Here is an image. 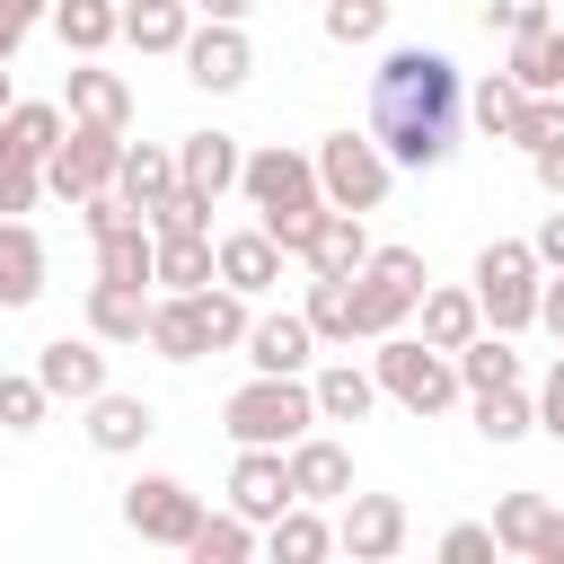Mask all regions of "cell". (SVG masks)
I'll return each mask as SVG.
<instances>
[{
	"label": "cell",
	"instance_id": "6da1fadb",
	"mask_svg": "<svg viewBox=\"0 0 564 564\" xmlns=\"http://www.w3.org/2000/svg\"><path fill=\"white\" fill-rule=\"evenodd\" d=\"M467 123V70L441 44H388L370 70V132L397 167H449Z\"/></svg>",
	"mask_w": 564,
	"mask_h": 564
},
{
	"label": "cell",
	"instance_id": "7a4b0ae2",
	"mask_svg": "<svg viewBox=\"0 0 564 564\" xmlns=\"http://www.w3.org/2000/svg\"><path fill=\"white\" fill-rule=\"evenodd\" d=\"M238 194H247V212L273 229V247H282V256H300V247L317 238V220H326L317 150H282V141L247 150V176H238Z\"/></svg>",
	"mask_w": 564,
	"mask_h": 564
},
{
	"label": "cell",
	"instance_id": "3957f363",
	"mask_svg": "<svg viewBox=\"0 0 564 564\" xmlns=\"http://www.w3.org/2000/svg\"><path fill=\"white\" fill-rule=\"evenodd\" d=\"M220 432L238 449H291L300 432H317V388L291 379V370H247L220 397Z\"/></svg>",
	"mask_w": 564,
	"mask_h": 564
},
{
	"label": "cell",
	"instance_id": "277c9868",
	"mask_svg": "<svg viewBox=\"0 0 564 564\" xmlns=\"http://www.w3.org/2000/svg\"><path fill=\"white\" fill-rule=\"evenodd\" d=\"M370 370H379V397H397L414 423H432V414H449L467 388H458V361L441 352V344H423V335H379L370 344Z\"/></svg>",
	"mask_w": 564,
	"mask_h": 564
},
{
	"label": "cell",
	"instance_id": "5b68a950",
	"mask_svg": "<svg viewBox=\"0 0 564 564\" xmlns=\"http://www.w3.org/2000/svg\"><path fill=\"white\" fill-rule=\"evenodd\" d=\"M476 300H485V326L494 335H529L538 326V291H546V264L529 238H485L476 247Z\"/></svg>",
	"mask_w": 564,
	"mask_h": 564
},
{
	"label": "cell",
	"instance_id": "8992f818",
	"mask_svg": "<svg viewBox=\"0 0 564 564\" xmlns=\"http://www.w3.org/2000/svg\"><path fill=\"white\" fill-rule=\"evenodd\" d=\"M317 185H326V203H335V212H361V220H370V212L388 203V185H397V159L379 150V132H370V123H361V132L344 123V132H326V141H317Z\"/></svg>",
	"mask_w": 564,
	"mask_h": 564
},
{
	"label": "cell",
	"instance_id": "52a82bcc",
	"mask_svg": "<svg viewBox=\"0 0 564 564\" xmlns=\"http://www.w3.org/2000/svg\"><path fill=\"white\" fill-rule=\"evenodd\" d=\"M423 256L414 247H370V264L352 273V291H361V344H379V335H397L405 317H414V300H423Z\"/></svg>",
	"mask_w": 564,
	"mask_h": 564
},
{
	"label": "cell",
	"instance_id": "ba28073f",
	"mask_svg": "<svg viewBox=\"0 0 564 564\" xmlns=\"http://www.w3.org/2000/svg\"><path fill=\"white\" fill-rule=\"evenodd\" d=\"M115 167H123V132H115V123H70V132L53 141V159H44V194H62V203L79 212L88 194L115 185Z\"/></svg>",
	"mask_w": 564,
	"mask_h": 564
},
{
	"label": "cell",
	"instance_id": "9c48e42d",
	"mask_svg": "<svg viewBox=\"0 0 564 564\" xmlns=\"http://www.w3.org/2000/svg\"><path fill=\"white\" fill-rule=\"evenodd\" d=\"M123 529H132L141 546H176V555H185V538L203 529V494H194L185 476H159V467H150V476L123 485Z\"/></svg>",
	"mask_w": 564,
	"mask_h": 564
},
{
	"label": "cell",
	"instance_id": "30bf717a",
	"mask_svg": "<svg viewBox=\"0 0 564 564\" xmlns=\"http://www.w3.org/2000/svg\"><path fill=\"white\" fill-rule=\"evenodd\" d=\"M185 79L203 88V97H229V88H247V70H256V44H247V26L238 18H194V35H185Z\"/></svg>",
	"mask_w": 564,
	"mask_h": 564
},
{
	"label": "cell",
	"instance_id": "8fae6325",
	"mask_svg": "<svg viewBox=\"0 0 564 564\" xmlns=\"http://www.w3.org/2000/svg\"><path fill=\"white\" fill-rule=\"evenodd\" d=\"M405 538H414V520H405V502L397 494H344V511H335V546L352 555V564H388V555H405Z\"/></svg>",
	"mask_w": 564,
	"mask_h": 564
},
{
	"label": "cell",
	"instance_id": "7c38bea8",
	"mask_svg": "<svg viewBox=\"0 0 564 564\" xmlns=\"http://www.w3.org/2000/svg\"><path fill=\"white\" fill-rule=\"evenodd\" d=\"M238 176H247V141H238V132L203 123V132H185V141H176V185H185V194H203L212 212L238 194Z\"/></svg>",
	"mask_w": 564,
	"mask_h": 564
},
{
	"label": "cell",
	"instance_id": "4fadbf2b",
	"mask_svg": "<svg viewBox=\"0 0 564 564\" xmlns=\"http://www.w3.org/2000/svg\"><path fill=\"white\" fill-rule=\"evenodd\" d=\"M238 352H247V370H291V379H308V370H317V326H308V308H264Z\"/></svg>",
	"mask_w": 564,
	"mask_h": 564
},
{
	"label": "cell",
	"instance_id": "5bb4252c",
	"mask_svg": "<svg viewBox=\"0 0 564 564\" xmlns=\"http://www.w3.org/2000/svg\"><path fill=\"white\" fill-rule=\"evenodd\" d=\"M35 379L53 388V405H88L97 388H115L97 335H53V344H35Z\"/></svg>",
	"mask_w": 564,
	"mask_h": 564
},
{
	"label": "cell",
	"instance_id": "9a60e30c",
	"mask_svg": "<svg viewBox=\"0 0 564 564\" xmlns=\"http://www.w3.org/2000/svg\"><path fill=\"white\" fill-rule=\"evenodd\" d=\"M79 414H88V423H79V432H88V449H106V458H132V449L159 432V405H150V397H132V388H97Z\"/></svg>",
	"mask_w": 564,
	"mask_h": 564
},
{
	"label": "cell",
	"instance_id": "2e32d148",
	"mask_svg": "<svg viewBox=\"0 0 564 564\" xmlns=\"http://www.w3.org/2000/svg\"><path fill=\"white\" fill-rule=\"evenodd\" d=\"M220 494H229V511H247L256 529H264L273 511H291V502H300V494H291V458H282V449H238Z\"/></svg>",
	"mask_w": 564,
	"mask_h": 564
},
{
	"label": "cell",
	"instance_id": "e0dca14e",
	"mask_svg": "<svg viewBox=\"0 0 564 564\" xmlns=\"http://www.w3.org/2000/svg\"><path fill=\"white\" fill-rule=\"evenodd\" d=\"M62 115H70V123H115V132H123V123H132V88H123V70H106L97 53H79L70 79H62Z\"/></svg>",
	"mask_w": 564,
	"mask_h": 564
},
{
	"label": "cell",
	"instance_id": "ac0fdd59",
	"mask_svg": "<svg viewBox=\"0 0 564 564\" xmlns=\"http://www.w3.org/2000/svg\"><path fill=\"white\" fill-rule=\"evenodd\" d=\"M282 458H291V494H300V502H344V494H352V449H344L335 432H300Z\"/></svg>",
	"mask_w": 564,
	"mask_h": 564
},
{
	"label": "cell",
	"instance_id": "d6986e66",
	"mask_svg": "<svg viewBox=\"0 0 564 564\" xmlns=\"http://www.w3.org/2000/svg\"><path fill=\"white\" fill-rule=\"evenodd\" d=\"M44 273H53V256H44L35 220H9L0 212V308H35L44 300Z\"/></svg>",
	"mask_w": 564,
	"mask_h": 564
},
{
	"label": "cell",
	"instance_id": "ffe728a7",
	"mask_svg": "<svg viewBox=\"0 0 564 564\" xmlns=\"http://www.w3.org/2000/svg\"><path fill=\"white\" fill-rule=\"evenodd\" d=\"M150 300L159 291H141V282H88V335L97 344H150Z\"/></svg>",
	"mask_w": 564,
	"mask_h": 564
},
{
	"label": "cell",
	"instance_id": "44dd1931",
	"mask_svg": "<svg viewBox=\"0 0 564 564\" xmlns=\"http://www.w3.org/2000/svg\"><path fill=\"white\" fill-rule=\"evenodd\" d=\"M414 317H423V344H441V352H458L467 335H485V300H476V282H423Z\"/></svg>",
	"mask_w": 564,
	"mask_h": 564
},
{
	"label": "cell",
	"instance_id": "7402d4cb",
	"mask_svg": "<svg viewBox=\"0 0 564 564\" xmlns=\"http://www.w3.org/2000/svg\"><path fill=\"white\" fill-rule=\"evenodd\" d=\"M300 264H308V273H335V282H352V273L370 264V220L326 203V220H317V238L300 247Z\"/></svg>",
	"mask_w": 564,
	"mask_h": 564
},
{
	"label": "cell",
	"instance_id": "603a6c76",
	"mask_svg": "<svg viewBox=\"0 0 564 564\" xmlns=\"http://www.w3.org/2000/svg\"><path fill=\"white\" fill-rule=\"evenodd\" d=\"M150 352L159 361H203L212 352V326H203V300L194 291H159L150 300Z\"/></svg>",
	"mask_w": 564,
	"mask_h": 564
},
{
	"label": "cell",
	"instance_id": "cb8c5ba5",
	"mask_svg": "<svg viewBox=\"0 0 564 564\" xmlns=\"http://www.w3.org/2000/svg\"><path fill=\"white\" fill-rule=\"evenodd\" d=\"M308 388H317V423H370V405H379V370L370 361H317Z\"/></svg>",
	"mask_w": 564,
	"mask_h": 564
},
{
	"label": "cell",
	"instance_id": "d4e9b609",
	"mask_svg": "<svg viewBox=\"0 0 564 564\" xmlns=\"http://www.w3.org/2000/svg\"><path fill=\"white\" fill-rule=\"evenodd\" d=\"M115 194H123V203H132V212L150 220V212H159V203L176 194V150H167V141H123V167H115Z\"/></svg>",
	"mask_w": 564,
	"mask_h": 564
},
{
	"label": "cell",
	"instance_id": "484cf974",
	"mask_svg": "<svg viewBox=\"0 0 564 564\" xmlns=\"http://www.w3.org/2000/svg\"><path fill=\"white\" fill-rule=\"evenodd\" d=\"M220 282H238L247 300H264V291L282 282V247H273L264 220H256V229H220Z\"/></svg>",
	"mask_w": 564,
	"mask_h": 564
},
{
	"label": "cell",
	"instance_id": "4316f807",
	"mask_svg": "<svg viewBox=\"0 0 564 564\" xmlns=\"http://www.w3.org/2000/svg\"><path fill=\"white\" fill-rule=\"evenodd\" d=\"M264 555H273V564H317V555H335V520H326V502H291V511H273V520H264Z\"/></svg>",
	"mask_w": 564,
	"mask_h": 564
},
{
	"label": "cell",
	"instance_id": "83f0119b",
	"mask_svg": "<svg viewBox=\"0 0 564 564\" xmlns=\"http://www.w3.org/2000/svg\"><path fill=\"white\" fill-rule=\"evenodd\" d=\"M185 35H194L185 0H123V44L132 53H185Z\"/></svg>",
	"mask_w": 564,
	"mask_h": 564
},
{
	"label": "cell",
	"instance_id": "f1b7e54d",
	"mask_svg": "<svg viewBox=\"0 0 564 564\" xmlns=\"http://www.w3.org/2000/svg\"><path fill=\"white\" fill-rule=\"evenodd\" d=\"M300 308H308L317 344H344V352L361 344V291H352V282H335V273H308V300H300Z\"/></svg>",
	"mask_w": 564,
	"mask_h": 564
},
{
	"label": "cell",
	"instance_id": "f546056e",
	"mask_svg": "<svg viewBox=\"0 0 564 564\" xmlns=\"http://www.w3.org/2000/svg\"><path fill=\"white\" fill-rule=\"evenodd\" d=\"M467 405H476V432H485L494 449H511V441L538 432V388H520V379H511V388H485V397H467Z\"/></svg>",
	"mask_w": 564,
	"mask_h": 564
},
{
	"label": "cell",
	"instance_id": "4dcf8cb0",
	"mask_svg": "<svg viewBox=\"0 0 564 564\" xmlns=\"http://www.w3.org/2000/svg\"><path fill=\"white\" fill-rule=\"evenodd\" d=\"M53 35L62 53H106L123 35V0H53Z\"/></svg>",
	"mask_w": 564,
	"mask_h": 564
},
{
	"label": "cell",
	"instance_id": "1f68e13d",
	"mask_svg": "<svg viewBox=\"0 0 564 564\" xmlns=\"http://www.w3.org/2000/svg\"><path fill=\"white\" fill-rule=\"evenodd\" d=\"M159 282H167V291H203V282H220V238H212V229L159 238Z\"/></svg>",
	"mask_w": 564,
	"mask_h": 564
},
{
	"label": "cell",
	"instance_id": "d6a6232c",
	"mask_svg": "<svg viewBox=\"0 0 564 564\" xmlns=\"http://www.w3.org/2000/svg\"><path fill=\"white\" fill-rule=\"evenodd\" d=\"M449 361H458V388H467V397H485V388H511V379H520V352H511V335H494V326H485V335H467Z\"/></svg>",
	"mask_w": 564,
	"mask_h": 564
},
{
	"label": "cell",
	"instance_id": "836d02e7",
	"mask_svg": "<svg viewBox=\"0 0 564 564\" xmlns=\"http://www.w3.org/2000/svg\"><path fill=\"white\" fill-rule=\"evenodd\" d=\"M546 529H555V502H546V494H502V502H494V538H502V555H529V564H538Z\"/></svg>",
	"mask_w": 564,
	"mask_h": 564
},
{
	"label": "cell",
	"instance_id": "e575fe53",
	"mask_svg": "<svg viewBox=\"0 0 564 564\" xmlns=\"http://www.w3.org/2000/svg\"><path fill=\"white\" fill-rule=\"evenodd\" d=\"M256 546H264V529H256L247 511H203V529L185 538V555H194V564H247Z\"/></svg>",
	"mask_w": 564,
	"mask_h": 564
},
{
	"label": "cell",
	"instance_id": "d590c367",
	"mask_svg": "<svg viewBox=\"0 0 564 564\" xmlns=\"http://www.w3.org/2000/svg\"><path fill=\"white\" fill-rule=\"evenodd\" d=\"M502 70L538 97V88H564V62H555V26H511V53H502Z\"/></svg>",
	"mask_w": 564,
	"mask_h": 564
},
{
	"label": "cell",
	"instance_id": "8d00e7d4",
	"mask_svg": "<svg viewBox=\"0 0 564 564\" xmlns=\"http://www.w3.org/2000/svg\"><path fill=\"white\" fill-rule=\"evenodd\" d=\"M62 132H70V115H62L53 97H18V106L0 115V141H9V150H35V159H53Z\"/></svg>",
	"mask_w": 564,
	"mask_h": 564
},
{
	"label": "cell",
	"instance_id": "74e56055",
	"mask_svg": "<svg viewBox=\"0 0 564 564\" xmlns=\"http://www.w3.org/2000/svg\"><path fill=\"white\" fill-rule=\"evenodd\" d=\"M520 97H529V88H520L511 70H485V79H467V123L502 141V132H511V115H520Z\"/></svg>",
	"mask_w": 564,
	"mask_h": 564
},
{
	"label": "cell",
	"instance_id": "f35d334b",
	"mask_svg": "<svg viewBox=\"0 0 564 564\" xmlns=\"http://www.w3.org/2000/svg\"><path fill=\"white\" fill-rule=\"evenodd\" d=\"M317 35L344 44V53H352V44H379V35H388V0H326V9H317Z\"/></svg>",
	"mask_w": 564,
	"mask_h": 564
},
{
	"label": "cell",
	"instance_id": "ab89813d",
	"mask_svg": "<svg viewBox=\"0 0 564 564\" xmlns=\"http://www.w3.org/2000/svg\"><path fill=\"white\" fill-rule=\"evenodd\" d=\"M53 414V388L35 370H0V432H44Z\"/></svg>",
	"mask_w": 564,
	"mask_h": 564
},
{
	"label": "cell",
	"instance_id": "60d3db41",
	"mask_svg": "<svg viewBox=\"0 0 564 564\" xmlns=\"http://www.w3.org/2000/svg\"><path fill=\"white\" fill-rule=\"evenodd\" d=\"M35 203H44V159L0 141V212H9V220H26Z\"/></svg>",
	"mask_w": 564,
	"mask_h": 564
},
{
	"label": "cell",
	"instance_id": "b9f144b4",
	"mask_svg": "<svg viewBox=\"0 0 564 564\" xmlns=\"http://www.w3.org/2000/svg\"><path fill=\"white\" fill-rule=\"evenodd\" d=\"M564 132V88H538V97H520V115H511V150H538V141H555Z\"/></svg>",
	"mask_w": 564,
	"mask_h": 564
},
{
	"label": "cell",
	"instance_id": "7bdbcfd3",
	"mask_svg": "<svg viewBox=\"0 0 564 564\" xmlns=\"http://www.w3.org/2000/svg\"><path fill=\"white\" fill-rule=\"evenodd\" d=\"M485 555H502L494 520H449V529H441V564H485Z\"/></svg>",
	"mask_w": 564,
	"mask_h": 564
},
{
	"label": "cell",
	"instance_id": "ee69618b",
	"mask_svg": "<svg viewBox=\"0 0 564 564\" xmlns=\"http://www.w3.org/2000/svg\"><path fill=\"white\" fill-rule=\"evenodd\" d=\"M185 229H212V203H203V194H185V185H176V194H167V203H159V212H150V238H185Z\"/></svg>",
	"mask_w": 564,
	"mask_h": 564
},
{
	"label": "cell",
	"instance_id": "f6af8a7d",
	"mask_svg": "<svg viewBox=\"0 0 564 564\" xmlns=\"http://www.w3.org/2000/svg\"><path fill=\"white\" fill-rule=\"evenodd\" d=\"M538 432L564 441V344H555V361H546V379H538Z\"/></svg>",
	"mask_w": 564,
	"mask_h": 564
},
{
	"label": "cell",
	"instance_id": "bcb514c9",
	"mask_svg": "<svg viewBox=\"0 0 564 564\" xmlns=\"http://www.w3.org/2000/svg\"><path fill=\"white\" fill-rule=\"evenodd\" d=\"M529 176H538V194H546V203H564V132L529 150Z\"/></svg>",
	"mask_w": 564,
	"mask_h": 564
},
{
	"label": "cell",
	"instance_id": "7dc6e473",
	"mask_svg": "<svg viewBox=\"0 0 564 564\" xmlns=\"http://www.w3.org/2000/svg\"><path fill=\"white\" fill-rule=\"evenodd\" d=\"M529 247H538V264H546V273H564V203L538 220V238H529Z\"/></svg>",
	"mask_w": 564,
	"mask_h": 564
},
{
	"label": "cell",
	"instance_id": "c3c4849f",
	"mask_svg": "<svg viewBox=\"0 0 564 564\" xmlns=\"http://www.w3.org/2000/svg\"><path fill=\"white\" fill-rule=\"evenodd\" d=\"M538 326L564 344V273H546V291H538Z\"/></svg>",
	"mask_w": 564,
	"mask_h": 564
},
{
	"label": "cell",
	"instance_id": "681fc988",
	"mask_svg": "<svg viewBox=\"0 0 564 564\" xmlns=\"http://www.w3.org/2000/svg\"><path fill=\"white\" fill-rule=\"evenodd\" d=\"M0 9H9L18 26H53V0H0Z\"/></svg>",
	"mask_w": 564,
	"mask_h": 564
},
{
	"label": "cell",
	"instance_id": "f907efd6",
	"mask_svg": "<svg viewBox=\"0 0 564 564\" xmlns=\"http://www.w3.org/2000/svg\"><path fill=\"white\" fill-rule=\"evenodd\" d=\"M185 9H194V18H238V26H247V9H256V0H185Z\"/></svg>",
	"mask_w": 564,
	"mask_h": 564
},
{
	"label": "cell",
	"instance_id": "816d5d0a",
	"mask_svg": "<svg viewBox=\"0 0 564 564\" xmlns=\"http://www.w3.org/2000/svg\"><path fill=\"white\" fill-rule=\"evenodd\" d=\"M18 44H26V26H18V18L0 9V62H18Z\"/></svg>",
	"mask_w": 564,
	"mask_h": 564
},
{
	"label": "cell",
	"instance_id": "f5cc1de1",
	"mask_svg": "<svg viewBox=\"0 0 564 564\" xmlns=\"http://www.w3.org/2000/svg\"><path fill=\"white\" fill-rule=\"evenodd\" d=\"M538 564H564V511H555V529H546V546H538Z\"/></svg>",
	"mask_w": 564,
	"mask_h": 564
},
{
	"label": "cell",
	"instance_id": "db71d44e",
	"mask_svg": "<svg viewBox=\"0 0 564 564\" xmlns=\"http://www.w3.org/2000/svg\"><path fill=\"white\" fill-rule=\"evenodd\" d=\"M9 106H18V88H9V62H0V115H9Z\"/></svg>",
	"mask_w": 564,
	"mask_h": 564
},
{
	"label": "cell",
	"instance_id": "11a10c76",
	"mask_svg": "<svg viewBox=\"0 0 564 564\" xmlns=\"http://www.w3.org/2000/svg\"><path fill=\"white\" fill-rule=\"evenodd\" d=\"M555 62H564V26H555Z\"/></svg>",
	"mask_w": 564,
	"mask_h": 564
}]
</instances>
